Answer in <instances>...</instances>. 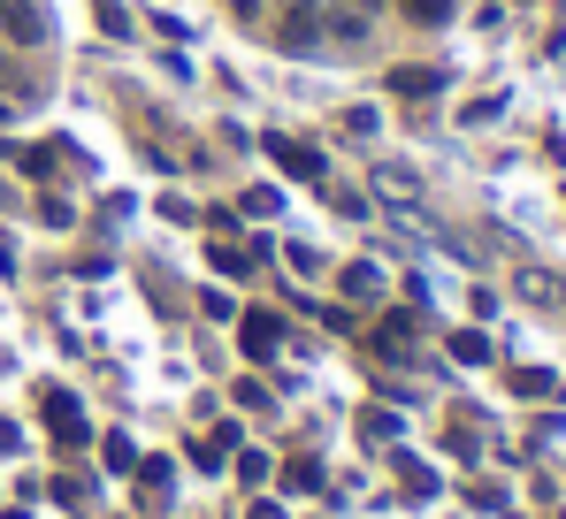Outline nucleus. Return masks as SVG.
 <instances>
[{
    "mask_svg": "<svg viewBox=\"0 0 566 519\" xmlns=\"http://www.w3.org/2000/svg\"><path fill=\"white\" fill-rule=\"evenodd\" d=\"M276 345H283V321H276V314H245V351H253V359H269Z\"/></svg>",
    "mask_w": 566,
    "mask_h": 519,
    "instance_id": "obj_4",
    "label": "nucleus"
},
{
    "mask_svg": "<svg viewBox=\"0 0 566 519\" xmlns=\"http://www.w3.org/2000/svg\"><path fill=\"white\" fill-rule=\"evenodd\" d=\"M283 481H291V489H314V481H322V466H314V458H291V466H283Z\"/></svg>",
    "mask_w": 566,
    "mask_h": 519,
    "instance_id": "obj_11",
    "label": "nucleus"
},
{
    "mask_svg": "<svg viewBox=\"0 0 566 519\" xmlns=\"http://www.w3.org/2000/svg\"><path fill=\"white\" fill-rule=\"evenodd\" d=\"M0 31H8L15 46H39V39H46V15H39V0H0Z\"/></svg>",
    "mask_w": 566,
    "mask_h": 519,
    "instance_id": "obj_2",
    "label": "nucleus"
},
{
    "mask_svg": "<svg viewBox=\"0 0 566 519\" xmlns=\"http://www.w3.org/2000/svg\"><path fill=\"white\" fill-rule=\"evenodd\" d=\"M138 489H146V505H161V497H169V466L146 458V466H138Z\"/></svg>",
    "mask_w": 566,
    "mask_h": 519,
    "instance_id": "obj_9",
    "label": "nucleus"
},
{
    "mask_svg": "<svg viewBox=\"0 0 566 519\" xmlns=\"http://www.w3.org/2000/svg\"><path fill=\"white\" fill-rule=\"evenodd\" d=\"M269 153H276L283 176H298V183H314V176H322V153H306V146H291V138H269Z\"/></svg>",
    "mask_w": 566,
    "mask_h": 519,
    "instance_id": "obj_3",
    "label": "nucleus"
},
{
    "mask_svg": "<svg viewBox=\"0 0 566 519\" xmlns=\"http://www.w3.org/2000/svg\"><path fill=\"white\" fill-rule=\"evenodd\" d=\"M406 337H413V321H406V314H390V321H382V359H406Z\"/></svg>",
    "mask_w": 566,
    "mask_h": 519,
    "instance_id": "obj_8",
    "label": "nucleus"
},
{
    "mask_svg": "<svg viewBox=\"0 0 566 519\" xmlns=\"http://www.w3.org/2000/svg\"><path fill=\"white\" fill-rule=\"evenodd\" d=\"M360 8H376V0H360Z\"/></svg>",
    "mask_w": 566,
    "mask_h": 519,
    "instance_id": "obj_14",
    "label": "nucleus"
},
{
    "mask_svg": "<svg viewBox=\"0 0 566 519\" xmlns=\"http://www.w3.org/2000/svg\"><path fill=\"white\" fill-rule=\"evenodd\" d=\"M46 421H54V435L85 443V421H77V405H70V398H54V390H46Z\"/></svg>",
    "mask_w": 566,
    "mask_h": 519,
    "instance_id": "obj_6",
    "label": "nucleus"
},
{
    "mask_svg": "<svg viewBox=\"0 0 566 519\" xmlns=\"http://www.w3.org/2000/svg\"><path fill=\"white\" fill-rule=\"evenodd\" d=\"M345 290L353 298H376V267H345Z\"/></svg>",
    "mask_w": 566,
    "mask_h": 519,
    "instance_id": "obj_12",
    "label": "nucleus"
},
{
    "mask_svg": "<svg viewBox=\"0 0 566 519\" xmlns=\"http://www.w3.org/2000/svg\"><path fill=\"white\" fill-rule=\"evenodd\" d=\"M23 161H31V176H70V169H77V153H70V146H31Z\"/></svg>",
    "mask_w": 566,
    "mask_h": 519,
    "instance_id": "obj_5",
    "label": "nucleus"
},
{
    "mask_svg": "<svg viewBox=\"0 0 566 519\" xmlns=\"http://www.w3.org/2000/svg\"><path fill=\"white\" fill-rule=\"evenodd\" d=\"M398 8H406L413 23H444V15H452V0H398Z\"/></svg>",
    "mask_w": 566,
    "mask_h": 519,
    "instance_id": "obj_10",
    "label": "nucleus"
},
{
    "mask_svg": "<svg viewBox=\"0 0 566 519\" xmlns=\"http://www.w3.org/2000/svg\"><path fill=\"white\" fill-rule=\"evenodd\" d=\"M0 85H8V54H0Z\"/></svg>",
    "mask_w": 566,
    "mask_h": 519,
    "instance_id": "obj_13",
    "label": "nucleus"
},
{
    "mask_svg": "<svg viewBox=\"0 0 566 519\" xmlns=\"http://www.w3.org/2000/svg\"><path fill=\"white\" fill-rule=\"evenodd\" d=\"M437 85H444L437 70H390V92H406V99H429Z\"/></svg>",
    "mask_w": 566,
    "mask_h": 519,
    "instance_id": "obj_7",
    "label": "nucleus"
},
{
    "mask_svg": "<svg viewBox=\"0 0 566 519\" xmlns=\"http://www.w3.org/2000/svg\"><path fill=\"white\" fill-rule=\"evenodd\" d=\"M283 54H306L322 39V0H283V23H276Z\"/></svg>",
    "mask_w": 566,
    "mask_h": 519,
    "instance_id": "obj_1",
    "label": "nucleus"
}]
</instances>
